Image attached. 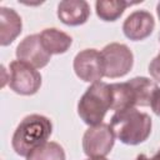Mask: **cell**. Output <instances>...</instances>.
Returning a JSON list of instances; mask_svg holds the SVG:
<instances>
[{
    "mask_svg": "<svg viewBox=\"0 0 160 160\" xmlns=\"http://www.w3.org/2000/svg\"><path fill=\"white\" fill-rule=\"evenodd\" d=\"M154 28L155 20L146 10H136L131 12L122 24L124 35L134 41H140L150 36Z\"/></svg>",
    "mask_w": 160,
    "mask_h": 160,
    "instance_id": "obj_10",
    "label": "cell"
},
{
    "mask_svg": "<svg viewBox=\"0 0 160 160\" xmlns=\"http://www.w3.org/2000/svg\"><path fill=\"white\" fill-rule=\"evenodd\" d=\"M150 106L152 109V111L160 116V88H158L155 90V92L152 94V98H151V101H150Z\"/></svg>",
    "mask_w": 160,
    "mask_h": 160,
    "instance_id": "obj_17",
    "label": "cell"
},
{
    "mask_svg": "<svg viewBox=\"0 0 160 160\" xmlns=\"http://www.w3.org/2000/svg\"><path fill=\"white\" fill-rule=\"evenodd\" d=\"M26 160H65V151L58 142L46 141L34 149L26 156Z\"/></svg>",
    "mask_w": 160,
    "mask_h": 160,
    "instance_id": "obj_15",
    "label": "cell"
},
{
    "mask_svg": "<svg viewBox=\"0 0 160 160\" xmlns=\"http://www.w3.org/2000/svg\"><path fill=\"white\" fill-rule=\"evenodd\" d=\"M101 58L104 64V76L106 78H121L126 75L134 64V55L131 50L120 42H111L101 50Z\"/></svg>",
    "mask_w": 160,
    "mask_h": 160,
    "instance_id": "obj_5",
    "label": "cell"
},
{
    "mask_svg": "<svg viewBox=\"0 0 160 160\" xmlns=\"http://www.w3.org/2000/svg\"><path fill=\"white\" fill-rule=\"evenodd\" d=\"M75 74L86 82H96L104 76V64L101 52L96 49H85L76 54L74 59Z\"/></svg>",
    "mask_w": 160,
    "mask_h": 160,
    "instance_id": "obj_8",
    "label": "cell"
},
{
    "mask_svg": "<svg viewBox=\"0 0 160 160\" xmlns=\"http://www.w3.org/2000/svg\"><path fill=\"white\" fill-rule=\"evenodd\" d=\"M52 132L50 119L39 114L25 116L18 125L11 145L15 152L20 156H28L34 149L45 144Z\"/></svg>",
    "mask_w": 160,
    "mask_h": 160,
    "instance_id": "obj_1",
    "label": "cell"
},
{
    "mask_svg": "<svg viewBox=\"0 0 160 160\" xmlns=\"http://www.w3.org/2000/svg\"><path fill=\"white\" fill-rule=\"evenodd\" d=\"M88 160H108V159H105V158H89Z\"/></svg>",
    "mask_w": 160,
    "mask_h": 160,
    "instance_id": "obj_20",
    "label": "cell"
},
{
    "mask_svg": "<svg viewBox=\"0 0 160 160\" xmlns=\"http://www.w3.org/2000/svg\"><path fill=\"white\" fill-rule=\"evenodd\" d=\"M139 2H141V0L134 2L125 0H99L95 2L96 15L104 21H115L122 15V12L128 6Z\"/></svg>",
    "mask_w": 160,
    "mask_h": 160,
    "instance_id": "obj_14",
    "label": "cell"
},
{
    "mask_svg": "<svg viewBox=\"0 0 160 160\" xmlns=\"http://www.w3.org/2000/svg\"><path fill=\"white\" fill-rule=\"evenodd\" d=\"M115 142V134L109 124L90 126L82 136V149L89 158L106 156Z\"/></svg>",
    "mask_w": 160,
    "mask_h": 160,
    "instance_id": "obj_6",
    "label": "cell"
},
{
    "mask_svg": "<svg viewBox=\"0 0 160 160\" xmlns=\"http://www.w3.org/2000/svg\"><path fill=\"white\" fill-rule=\"evenodd\" d=\"M135 160H160V149H159V151H158L152 158H148L146 155L140 154V155H138V156H136V159H135Z\"/></svg>",
    "mask_w": 160,
    "mask_h": 160,
    "instance_id": "obj_18",
    "label": "cell"
},
{
    "mask_svg": "<svg viewBox=\"0 0 160 160\" xmlns=\"http://www.w3.org/2000/svg\"><path fill=\"white\" fill-rule=\"evenodd\" d=\"M156 12H158V16H159V20H160V2L156 6Z\"/></svg>",
    "mask_w": 160,
    "mask_h": 160,
    "instance_id": "obj_19",
    "label": "cell"
},
{
    "mask_svg": "<svg viewBox=\"0 0 160 160\" xmlns=\"http://www.w3.org/2000/svg\"><path fill=\"white\" fill-rule=\"evenodd\" d=\"M22 22L20 15L10 8H0V44L6 46L11 44L21 32Z\"/></svg>",
    "mask_w": 160,
    "mask_h": 160,
    "instance_id": "obj_12",
    "label": "cell"
},
{
    "mask_svg": "<svg viewBox=\"0 0 160 160\" xmlns=\"http://www.w3.org/2000/svg\"><path fill=\"white\" fill-rule=\"evenodd\" d=\"M10 80L9 86L16 94L32 95L38 92L41 85V75L31 65L15 60L10 62Z\"/></svg>",
    "mask_w": 160,
    "mask_h": 160,
    "instance_id": "obj_7",
    "label": "cell"
},
{
    "mask_svg": "<svg viewBox=\"0 0 160 160\" xmlns=\"http://www.w3.org/2000/svg\"><path fill=\"white\" fill-rule=\"evenodd\" d=\"M110 126L115 136L126 145H138L145 141L151 132V118L135 108L115 111Z\"/></svg>",
    "mask_w": 160,
    "mask_h": 160,
    "instance_id": "obj_2",
    "label": "cell"
},
{
    "mask_svg": "<svg viewBox=\"0 0 160 160\" xmlns=\"http://www.w3.org/2000/svg\"><path fill=\"white\" fill-rule=\"evenodd\" d=\"M112 91V106L115 111L132 109L135 106H150L152 94L158 89L152 80L138 76L126 82L110 84Z\"/></svg>",
    "mask_w": 160,
    "mask_h": 160,
    "instance_id": "obj_3",
    "label": "cell"
},
{
    "mask_svg": "<svg viewBox=\"0 0 160 160\" xmlns=\"http://www.w3.org/2000/svg\"><path fill=\"white\" fill-rule=\"evenodd\" d=\"M112 106L111 85L96 81L90 85L78 102V114L81 120L90 125L101 124L108 110Z\"/></svg>",
    "mask_w": 160,
    "mask_h": 160,
    "instance_id": "obj_4",
    "label": "cell"
},
{
    "mask_svg": "<svg viewBox=\"0 0 160 160\" xmlns=\"http://www.w3.org/2000/svg\"><path fill=\"white\" fill-rule=\"evenodd\" d=\"M58 16L65 25H82L90 16V6L84 0H65L58 6Z\"/></svg>",
    "mask_w": 160,
    "mask_h": 160,
    "instance_id": "obj_11",
    "label": "cell"
},
{
    "mask_svg": "<svg viewBox=\"0 0 160 160\" xmlns=\"http://www.w3.org/2000/svg\"><path fill=\"white\" fill-rule=\"evenodd\" d=\"M149 72L150 75L158 81L160 82V51L159 54L151 60L150 65H149Z\"/></svg>",
    "mask_w": 160,
    "mask_h": 160,
    "instance_id": "obj_16",
    "label": "cell"
},
{
    "mask_svg": "<svg viewBox=\"0 0 160 160\" xmlns=\"http://www.w3.org/2000/svg\"><path fill=\"white\" fill-rule=\"evenodd\" d=\"M41 42L46 51L52 55V54H64L68 51V49L72 44V39L70 35L66 32L58 30L55 28L45 29L40 34Z\"/></svg>",
    "mask_w": 160,
    "mask_h": 160,
    "instance_id": "obj_13",
    "label": "cell"
},
{
    "mask_svg": "<svg viewBox=\"0 0 160 160\" xmlns=\"http://www.w3.org/2000/svg\"><path fill=\"white\" fill-rule=\"evenodd\" d=\"M50 54L44 48L40 34L26 36L16 48V58L32 68H44L50 61Z\"/></svg>",
    "mask_w": 160,
    "mask_h": 160,
    "instance_id": "obj_9",
    "label": "cell"
}]
</instances>
